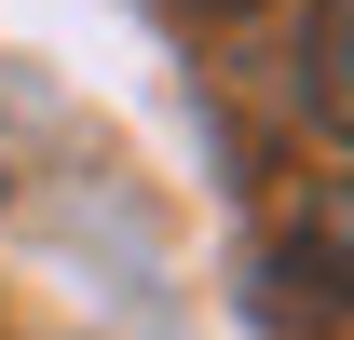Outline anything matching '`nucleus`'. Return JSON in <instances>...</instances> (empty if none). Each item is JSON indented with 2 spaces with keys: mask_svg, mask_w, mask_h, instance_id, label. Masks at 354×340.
<instances>
[{
  "mask_svg": "<svg viewBox=\"0 0 354 340\" xmlns=\"http://www.w3.org/2000/svg\"><path fill=\"white\" fill-rule=\"evenodd\" d=\"M300 109L327 136H354V0H313L300 14Z\"/></svg>",
  "mask_w": 354,
  "mask_h": 340,
  "instance_id": "1",
  "label": "nucleus"
},
{
  "mask_svg": "<svg viewBox=\"0 0 354 340\" xmlns=\"http://www.w3.org/2000/svg\"><path fill=\"white\" fill-rule=\"evenodd\" d=\"M286 258H300L313 286H341V299H354V164L300 191V218H286Z\"/></svg>",
  "mask_w": 354,
  "mask_h": 340,
  "instance_id": "2",
  "label": "nucleus"
}]
</instances>
